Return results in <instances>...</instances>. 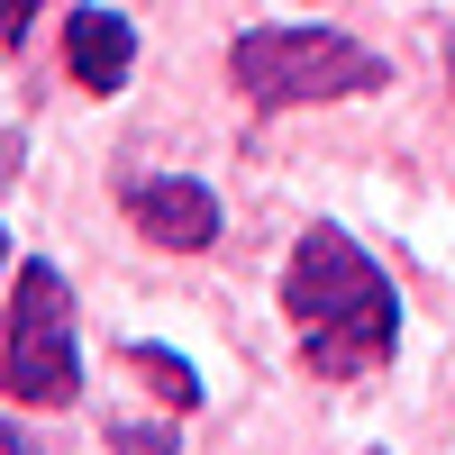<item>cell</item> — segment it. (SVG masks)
<instances>
[{"instance_id":"3957f363","label":"cell","mask_w":455,"mask_h":455,"mask_svg":"<svg viewBox=\"0 0 455 455\" xmlns=\"http://www.w3.org/2000/svg\"><path fill=\"white\" fill-rule=\"evenodd\" d=\"M10 410H73L83 401V337H73V283L46 255L10 274V328H0Z\"/></svg>"},{"instance_id":"5b68a950","label":"cell","mask_w":455,"mask_h":455,"mask_svg":"<svg viewBox=\"0 0 455 455\" xmlns=\"http://www.w3.org/2000/svg\"><path fill=\"white\" fill-rule=\"evenodd\" d=\"M64 73L83 92H128V73H137V28H128V10H109V0H92V10H73L64 19Z\"/></svg>"},{"instance_id":"277c9868","label":"cell","mask_w":455,"mask_h":455,"mask_svg":"<svg viewBox=\"0 0 455 455\" xmlns=\"http://www.w3.org/2000/svg\"><path fill=\"white\" fill-rule=\"evenodd\" d=\"M119 219L164 255H210L219 246V192L192 173H119Z\"/></svg>"},{"instance_id":"7a4b0ae2","label":"cell","mask_w":455,"mask_h":455,"mask_svg":"<svg viewBox=\"0 0 455 455\" xmlns=\"http://www.w3.org/2000/svg\"><path fill=\"white\" fill-rule=\"evenodd\" d=\"M228 83L246 92L255 119H274V109L364 100V92L392 83V64L373 46H355V36H337V28H246L228 46Z\"/></svg>"},{"instance_id":"6da1fadb","label":"cell","mask_w":455,"mask_h":455,"mask_svg":"<svg viewBox=\"0 0 455 455\" xmlns=\"http://www.w3.org/2000/svg\"><path fill=\"white\" fill-rule=\"evenodd\" d=\"M283 319L319 383H364L401 347V300L347 228H300V246L283 264Z\"/></svg>"},{"instance_id":"52a82bcc","label":"cell","mask_w":455,"mask_h":455,"mask_svg":"<svg viewBox=\"0 0 455 455\" xmlns=\"http://www.w3.org/2000/svg\"><path fill=\"white\" fill-rule=\"evenodd\" d=\"M28 28H36V0H0V46H28Z\"/></svg>"},{"instance_id":"8992f818","label":"cell","mask_w":455,"mask_h":455,"mask_svg":"<svg viewBox=\"0 0 455 455\" xmlns=\"http://www.w3.org/2000/svg\"><path fill=\"white\" fill-rule=\"evenodd\" d=\"M128 364L146 373V383H156V401H173V410H182V419L201 410V373H192V355H173V347H146V337H137V347H128Z\"/></svg>"}]
</instances>
